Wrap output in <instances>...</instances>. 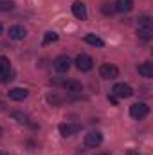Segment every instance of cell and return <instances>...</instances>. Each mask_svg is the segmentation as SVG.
Instances as JSON below:
<instances>
[{"mask_svg":"<svg viewBox=\"0 0 153 155\" xmlns=\"http://www.w3.org/2000/svg\"><path fill=\"white\" fill-rule=\"evenodd\" d=\"M72 13H74V16H76L77 20H86V18H88V13H86L85 4L79 2V0L72 4Z\"/></svg>","mask_w":153,"mask_h":155,"instance_id":"ba28073f","label":"cell"},{"mask_svg":"<svg viewBox=\"0 0 153 155\" xmlns=\"http://www.w3.org/2000/svg\"><path fill=\"white\" fill-rule=\"evenodd\" d=\"M83 40L86 41V43H90V45H94V47H103L105 45V41L99 38V36H96V35H92V33H88V35H85Z\"/></svg>","mask_w":153,"mask_h":155,"instance_id":"5bb4252c","label":"cell"},{"mask_svg":"<svg viewBox=\"0 0 153 155\" xmlns=\"http://www.w3.org/2000/svg\"><path fill=\"white\" fill-rule=\"evenodd\" d=\"M0 155H9V153H5V152H0Z\"/></svg>","mask_w":153,"mask_h":155,"instance_id":"484cf974","label":"cell"},{"mask_svg":"<svg viewBox=\"0 0 153 155\" xmlns=\"http://www.w3.org/2000/svg\"><path fill=\"white\" fill-rule=\"evenodd\" d=\"M137 71H139V74H141L142 78H148V79H150V78H153V63L144 61V63H141V65H139V69H137Z\"/></svg>","mask_w":153,"mask_h":155,"instance_id":"4fadbf2b","label":"cell"},{"mask_svg":"<svg viewBox=\"0 0 153 155\" xmlns=\"http://www.w3.org/2000/svg\"><path fill=\"white\" fill-rule=\"evenodd\" d=\"M139 27H151V18L150 16H141L139 18Z\"/></svg>","mask_w":153,"mask_h":155,"instance_id":"44dd1931","label":"cell"},{"mask_svg":"<svg viewBox=\"0 0 153 155\" xmlns=\"http://www.w3.org/2000/svg\"><path fill=\"white\" fill-rule=\"evenodd\" d=\"M74 63H76V67L81 72H88V71H92V67H94V60H92L88 54H79L76 60H74Z\"/></svg>","mask_w":153,"mask_h":155,"instance_id":"277c9868","label":"cell"},{"mask_svg":"<svg viewBox=\"0 0 153 155\" xmlns=\"http://www.w3.org/2000/svg\"><path fill=\"white\" fill-rule=\"evenodd\" d=\"M7 96H9V99H13V101H24V99L29 96V92H27L25 88H11V90L7 92Z\"/></svg>","mask_w":153,"mask_h":155,"instance_id":"8fae6325","label":"cell"},{"mask_svg":"<svg viewBox=\"0 0 153 155\" xmlns=\"http://www.w3.org/2000/svg\"><path fill=\"white\" fill-rule=\"evenodd\" d=\"M58 35L54 33V31H49V33H45V36H43V45H49V43H54V41H58Z\"/></svg>","mask_w":153,"mask_h":155,"instance_id":"ac0fdd59","label":"cell"},{"mask_svg":"<svg viewBox=\"0 0 153 155\" xmlns=\"http://www.w3.org/2000/svg\"><path fill=\"white\" fill-rule=\"evenodd\" d=\"M99 155H110V153H99Z\"/></svg>","mask_w":153,"mask_h":155,"instance_id":"4316f807","label":"cell"},{"mask_svg":"<svg viewBox=\"0 0 153 155\" xmlns=\"http://www.w3.org/2000/svg\"><path fill=\"white\" fill-rule=\"evenodd\" d=\"M139 38H142V40H150L153 36V29L151 27H139Z\"/></svg>","mask_w":153,"mask_h":155,"instance_id":"e0dca14e","label":"cell"},{"mask_svg":"<svg viewBox=\"0 0 153 155\" xmlns=\"http://www.w3.org/2000/svg\"><path fill=\"white\" fill-rule=\"evenodd\" d=\"M103 13H105V15H114L115 9L114 7H108V5H103Z\"/></svg>","mask_w":153,"mask_h":155,"instance_id":"603a6c76","label":"cell"},{"mask_svg":"<svg viewBox=\"0 0 153 155\" xmlns=\"http://www.w3.org/2000/svg\"><path fill=\"white\" fill-rule=\"evenodd\" d=\"M11 117H13V119H16L20 124H31V119H29V116H27V114H22V112H13V114H11Z\"/></svg>","mask_w":153,"mask_h":155,"instance_id":"2e32d148","label":"cell"},{"mask_svg":"<svg viewBox=\"0 0 153 155\" xmlns=\"http://www.w3.org/2000/svg\"><path fill=\"white\" fill-rule=\"evenodd\" d=\"M101 143H103V134L101 132H88L85 135V144L90 146V148H97Z\"/></svg>","mask_w":153,"mask_h":155,"instance_id":"8992f818","label":"cell"},{"mask_svg":"<svg viewBox=\"0 0 153 155\" xmlns=\"http://www.w3.org/2000/svg\"><path fill=\"white\" fill-rule=\"evenodd\" d=\"M15 7V2H2L0 4V11H11Z\"/></svg>","mask_w":153,"mask_h":155,"instance_id":"7402d4cb","label":"cell"},{"mask_svg":"<svg viewBox=\"0 0 153 155\" xmlns=\"http://www.w3.org/2000/svg\"><path fill=\"white\" fill-rule=\"evenodd\" d=\"M70 65H72V61L67 54H61V56L54 58V61H52V67H54L56 72H69Z\"/></svg>","mask_w":153,"mask_h":155,"instance_id":"7a4b0ae2","label":"cell"},{"mask_svg":"<svg viewBox=\"0 0 153 155\" xmlns=\"http://www.w3.org/2000/svg\"><path fill=\"white\" fill-rule=\"evenodd\" d=\"M112 96L117 99H126V97L133 96V88L128 83H115L112 88Z\"/></svg>","mask_w":153,"mask_h":155,"instance_id":"6da1fadb","label":"cell"},{"mask_svg":"<svg viewBox=\"0 0 153 155\" xmlns=\"http://www.w3.org/2000/svg\"><path fill=\"white\" fill-rule=\"evenodd\" d=\"M2 31H4V27H2V24H0V35H2Z\"/></svg>","mask_w":153,"mask_h":155,"instance_id":"d4e9b609","label":"cell"},{"mask_svg":"<svg viewBox=\"0 0 153 155\" xmlns=\"http://www.w3.org/2000/svg\"><path fill=\"white\" fill-rule=\"evenodd\" d=\"M124 155H139V152H135V150H128Z\"/></svg>","mask_w":153,"mask_h":155,"instance_id":"cb8c5ba5","label":"cell"},{"mask_svg":"<svg viewBox=\"0 0 153 155\" xmlns=\"http://www.w3.org/2000/svg\"><path fill=\"white\" fill-rule=\"evenodd\" d=\"M148 112H150V107L146 103H133L130 107V116L133 119H144L148 116Z\"/></svg>","mask_w":153,"mask_h":155,"instance_id":"3957f363","label":"cell"},{"mask_svg":"<svg viewBox=\"0 0 153 155\" xmlns=\"http://www.w3.org/2000/svg\"><path fill=\"white\" fill-rule=\"evenodd\" d=\"M15 78H16V72H15L13 69H7V71L0 72V83H9V81H13Z\"/></svg>","mask_w":153,"mask_h":155,"instance_id":"9a60e30c","label":"cell"},{"mask_svg":"<svg viewBox=\"0 0 153 155\" xmlns=\"http://www.w3.org/2000/svg\"><path fill=\"white\" fill-rule=\"evenodd\" d=\"M47 101H49L50 105H60V103L63 101V97H61V96H58L56 92H52V94H49V96H47Z\"/></svg>","mask_w":153,"mask_h":155,"instance_id":"d6986e66","label":"cell"},{"mask_svg":"<svg viewBox=\"0 0 153 155\" xmlns=\"http://www.w3.org/2000/svg\"><path fill=\"white\" fill-rule=\"evenodd\" d=\"M25 36H27V29L24 25H13V27H9V38L11 40L20 41V40H24Z\"/></svg>","mask_w":153,"mask_h":155,"instance_id":"52a82bcc","label":"cell"},{"mask_svg":"<svg viewBox=\"0 0 153 155\" xmlns=\"http://www.w3.org/2000/svg\"><path fill=\"white\" fill-rule=\"evenodd\" d=\"M63 87H65V90H67V92H72V94H79V92L83 90L81 81H76V79H69V81H65V83H63Z\"/></svg>","mask_w":153,"mask_h":155,"instance_id":"7c38bea8","label":"cell"},{"mask_svg":"<svg viewBox=\"0 0 153 155\" xmlns=\"http://www.w3.org/2000/svg\"><path fill=\"white\" fill-rule=\"evenodd\" d=\"M99 76L103 79H115L119 76V69L115 65H112V63H103L99 67Z\"/></svg>","mask_w":153,"mask_h":155,"instance_id":"5b68a950","label":"cell"},{"mask_svg":"<svg viewBox=\"0 0 153 155\" xmlns=\"http://www.w3.org/2000/svg\"><path fill=\"white\" fill-rule=\"evenodd\" d=\"M7 69H11L9 60H7L5 56H0V72H4V71H7Z\"/></svg>","mask_w":153,"mask_h":155,"instance_id":"ffe728a7","label":"cell"},{"mask_svg":"<svg viewBox=\"0 0 153 155\" xmlns=\"http://www.w3.org/2000/svg\"><path fill=\"white\" fill-rule=\"evenodd\" d=\"M0 135H2V128H0Z\"/></svg>","mask_w":153,"mask_h":155,"instance_id":"83f0119b","label":"cell"},{"mask_svg":"<svg viewBox=\"0 0 153 155\" xmlns=\"http://www.w3.org/2000/svg\"><path fill=\"white\" fill-rule=\"evenodd\" d=\"M114 9L117 13H130L133 9V0H117L114 4Z\"/></svg>","mask_w":153,"mask_h":155,"instance_id":"30bf717a","label":"cell"},{"mask_svg":"<svg viewBox=\"0 0 153 155\" xmlns=\"http://www.w3.org/2000/svg\"><path fill=\"white\" fill-rule=\"evenodd\" d=\"M81 130V124H60V134L63 135V137H70V135H74Z\"/></svg>","mask_w":153,"mask_h":155,"instance_id":"9c48e42d","label":"cell"}]
</instances>
